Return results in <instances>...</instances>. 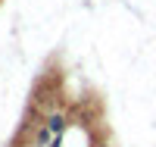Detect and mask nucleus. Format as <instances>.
<instances>
[{
    "mask_svg": "<svg viewBox=\"0 0 156 147\" xmlns=\"http://www.w3.org/2000/svg\"><path fill=\"white\" fill-rule=\"evenodd\" d=\"M44 125L53 131V138H62V135L69 131V116H66V113H47Z\"/></svg>",
    "mask_w": 156,
    "mask_h": 147,
    "instance_id": "nucleus-1",
    "label": "nucleus"
}]
</instances>
